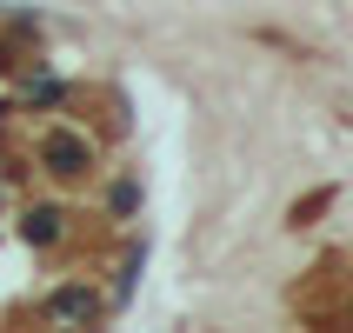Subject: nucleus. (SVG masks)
<instances>
[{
    "label": "nucleus",
    "mask_w": 353,
    "mask_h": 333,
    "mask_svg": "<svg viewBox=\"0 0 353 333\" xmlns=\"http://www.w3.org/2000/svg\"><path fill=\"white\" fill-rule=\"evenodd\" d=\"M47 160H54V174H80L87 167V147L80 140H47Z\"/></svg>",
    "instance_id": "f257e3e1"
},
{
    "label": "nucleus",
    "mask_w": 353,
    "mask_h": 333,
    "mask_svg": "<svg viewBox=\"0 0 353 333\" xmlns=\"http://www.w3.org/2000/svg\"><path fill=\"white\" fill-rule=\"evenodd\" d=\"M94 307H100V300L80 294V287H74V294H54V314H60V320H94Z\"/></svg>",
    "instance_id": "f03ea898"
}]
</instances>
